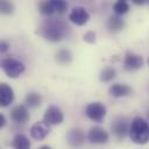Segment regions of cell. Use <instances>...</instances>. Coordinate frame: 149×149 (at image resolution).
Wrapping results in <instances>:
<instances>
[{
    "label": "cell",
    "instance_id": "obj_1",
    "mask_svg": "<svg viewBox=\"0 0 149 149\" xmlns=\"http://www.w3.org/2000/svg\"><path fill=\"white\" fill-rule=\"evenodd\" d=\"M129 137L136 144H146L149 142V123L141 116L132 120L129 128Z\"/></svg>",
    "mask_w": 149,
    "mask_h": 149
},
{
    "label": "cell",
    "instance_id": "obj_2",
    "mask_svg": "<svg viewBox=\"0 0 149 149\" xmlns=\"http://www.w3.org/2000/svg\"><path fill=\"white\" fill-rule=\"evenodd\" d=\"M66 27L57 20H47L38 29L40 34L50 42H58L63 38Z\"/></svg>",
    "mask_w": 149,
    "mask_h": 149
},
{
    "label": "cell",
    "instance_id": "obj_3",
    "mask_svg": "<svg viewBox=\"0 0 149 149\" xmlns=\"http://www.w3.org/2000/svg\"><path fill=\"white\" fill-rule=\"evenodd\" d=\"M1 69L9 78H17L24 72L26 66L21 61L16 58L6 57L1 61Z\"/></svg>",
    "mask_w": 149,
    "mask_h": 149
},
{
    "label": "cell",
    "instance_id": "obj_4",
    "mask_svg": "<svg viewBox=\"0 0 149 149\" xmlns=\"http://www.w3.org/2000/svg\"><path fill=\"white\" fill-rule=\"evenodd\" d=\"M106 113H107V109H106V106L101 102V101H94V102H91L86 106L85 108V114L86 116L94 121V122H100L105 119L106 116Z\"/></svg>",
    "mask_w": 149,
    "mask_h": 149
},
{
    "label": "cell",
    "instance_id": "obj_5",
    "mask_svg": "<svg viewBox=\"0 0 149 149\" xmlns=\"http://www.w3.org/2000/svg\"><path fill=\"white\" fill-rule=\"evenodd\" d=\"M64 120V114L63 112L55 105H50L47 107L44 115H43V121L49 125V126H55L62 123Z\"/></svg>",
    "mask_w": 149,
    "mask_h": 149
},
{
    "label": "cell",
    "instance_id": "obj_6",
    "mask_svg": "<svg viewBox=\"0 0 149 149\" xmlns=\"http://www.w3.org/2000/svg\"><path fill=\"white\" fill-rule=\"evenodd\" d=\"M143 57L132 51H127L123 57V66L127 71H136L143 66Z\"/></svg>",
    "mask_w": 149,
    "mask_h": 149
},
{
    "label": "cell",
    "instance_id": "obj_7",
    "mask_svg": "<svg viewBox=\"0 0 149 149\" xmlns=\"http://www.w3.org/2000/svg\"><path fill=\"white\" fill-rule=\"evenodd\" d=\"M69 20L76 26H84L90 20V13L81 6L73 7L69 14Z\"/></svg>",
    "mask_w": 149,
    "mask_h": 149
},
{
    "label": "cell",
    "instance_id": "obj_8",
    "mask_svg": "<svg viewBox=\"0 0 149 149\" xmlns=\"http://www.w3.org/2000/svg\"><path fill=\"white\" fill-rule=\"evenodd\" d=\"M129 128H130V125H128L127 119L122 116H118L112 123V132L118 140L125 139V136L129 134Z\"/></svg>",
    "mask_w": 149,
    "mask_h": 149
},
{
    "label": "cell",
    "instance_id": "obj_9",
    "mask_svg": "<svg viewBox=\"0 0 149 149\" xmlns=\"http://www.w3.org/2000/svg\"><path fill=\"white\" fill-rule=\"evenodd\" d=\"M108 133L101 127H92L87 133V140L94 144H104L108 141Z\"/></svg>",
    "mask_w": 149,
    "mask_h": 149
},
{
    "label": "cell",
    "instance_id": "obj_10",
    "mask_svg": "<svg viewBox=\"0 0 149 149\" xmlns=\"http://www.w3.org/2000/svg\"><path fill=\"white\" fill-rule=\"evenodd\" d=\"M66 141L71 147H74V148L83 146L84 142H85V133H84V130L78 128V127L71 128L66 133Z\"/></svg>",
    "mask_w": 149,
    "mask_h": 149
},
{
    "label": "cell",
    "instance_id": "obj_11",
    "mask_svg": "<svg viewBox=\"0 0 149 149\" xmlns=\"http://www.w3.org/2000/svg\"><path fill=\"white\" fill-rule=\"evenodd\" d=\"M50 133V126L47 125L44 121H37L30 127V136L34 140H43Z\"/></svg>",
    "mask_w": 149,
    "mask_h": 149
},
{
    "label": "cell",
    "instance_id": "obj_12",
    "mask_svg": "<svg viewBox=\"0 0 149 149\" xmlns=\"http://www.w3.org/2000/svg\"><path fill=\"white\" fill-rule=\"evenodd\" d=\"M10 119L16 123H24L29 120V112L27 109V106L24 105H16L10 109L9 113Z\"/></svg>",
    "mask_w": 149,
    "mask_h": 149
},
{
    "label": "cell",
    "instance_id": "obj_13",
    "mask_svg": "<svg viewBox=\"0 0 149 149\" xmlns=\"http://www.w3.org/2000/svg\"><path fill=\"white\" fill-rule=\"evenodd\" d=\"M13 100H14L13 88L6 83H1L0 84V105L2 107H7L9 104H12Z\"/></svg>",
    "mask_w": 149,
    "mask_h": 149
},
{
    "label": "cell",
    "instance_id": "obj_14",
    "mask_svg": "<svg viewBox=\"0 0 149 149\" xmlns=\"http://www.w3.org/2000/svg\"><path fill=\"white\" fill-rule=\"evenodd\" d=\"M132 87L127 84H113L108 88V93L114 98H121L127 97L132 93Z\"/></svg>",
    "mask_w": 149,
    "mask_h": 149
},
{
    "label": "cell",
    "instance_id": "obj_15",
    "mask_svg": "<svg viewBox=\"0 0 149 149\" xmlns=\"http://www.w3.org/2000/svg\"><path fill=\"white\" fill-rule=\"evenodd\" d=\"M14 149H30V141L24 134H16L12 141Z\"/></svg>",
    "mask_w": 149,
    "mask_h": 149
},
{
    "label": "cell",
    "instance_id": "obj_16",
    "mask_svg": "<svg viewBox=\"0 0 149 149\" xmlns=\"http://www.w3.org/2000/svg\"><path fill=\"white\" fill-rule=\"evenodd\" d=\"M24 104L29 108H36L42 104V97L37 92H29L24 98Z\"/></svg>",
    "mask_w": 149,
    "mask_h": 149
},
{
    "label": "cell",
    "instance_id": "obj_17",
    "mask_svg": "<svg viewBox=\"0 0 149 149\" xmlns=\"http://www.w3.org/2000/svg\"><path fill=\"white\" fill-rule=\"evenodd\" d=\"M125 27V22L123 20L118 16V15H112L108 17L107 20V28L111 31H120L121 29H123Z\"/></svg>",
    "mask_w": 149,
    "mask_h": 149
},
{
    "label": "cell",
    "instance_id": "obj_18",
    "mask_svg": "<svg viewBox=\"0 0 149 149\" xmlns=\"http://www.w3.org/2000/svg\"><path fill=\"white\" fill-rule=\"evenodd\" d=\"M72 61V54L69 49L66 48H62L57 51L56 54V62L61 65H65V64H69L70 62Z\"/></svg>",
    "mask_w": 149,
    "mask_h": 149
},
{
    "label": "cell",
    "instance_id": "obj_19",
    "mask_svg": "<svg viewBox=\"0 0 149 149\" xmlns=\"http://www.w3.org/2000/svg\"><path fill=\"white\" fill-rule=\"evenodd\" d=\"M115 76H116V71H115V69L112 68V66H106V68H104V69L100 71L99 78H100L101 81H104V83H108V81L113 80V79L115 78Z\"/></svg>",
    "mask_w": 149,
    "mask_h": 149
},
{
    "label": "cell",
    "instance_id": "obj_20",
    "mask_svg": "<svg viewBox=\"0 0 149 149\" xmlns=\"http://www.w3.org/2000/svg\"><path fill=\"white\" fill-rule=\"evenodd\" d=\"M129 8H130V7H129V3H128L127 1H125V0H118V1L113 5V12H114L115 15H118V16H121V15L128 13Z\"/></svg>",
    "mask_w": 149,
    "mask_h": 149
},
{
    "label": "cell",
    "instance_id": "obj_21",
    "mask_svg": "<svg viewBox=\"0 0 149 149\" xmlns=\"http://www.w3.org/2000/svg\"><path fill=\"white\" fill-rule=\"evenodd\" d=\"M38 10L43 15H52L56 12L55 7H54V3H52V0H50V1H41L40 5H38Z\"/></svg>",
    "mask_w": 149,
    "mask_h": 149
},
{
    "label": "cell",
    "instance_id": "obj_22",
    "mask_svg": "<svg viewBox=\"0 0 149 149\" xmlns=\"http://www.w3.org/2000/svg\"><path fill=\"white\" fill-rule=\"evenodd\" d=\"M0 10H1L2 14L10 15V14L14 13V5L10 1L2 0V1H0Z\"/></svg>",
    "mask_w": 149,
    "mask_h": 149
},
{
    "label": "cell",
    "instance_id": "obj_23",
    "mask_svg": "<svg viewBox=\"0 0 149 149\" xmlns=\"http://www.w3.org/2000/svg\"><path fill=\"white\" fill-rule=\"evenodd\" d=\"M52 3H54V7H55V10L57 14H64L66 12V8H68V2L64 1V0H52Z\"/></svg>",
    "mask_w": 149,
    "mask_h": 149
},
{
    "label": "cell",
    "instance_id": "obj_24",
    "mask_svg": "<svg viewBox=\"0 0 149 149\" xmlns=\"http://www.w3.org/2000/svg\"><path fill=\"white\" fill-rule=\"evenodd\" d=\"M95 38H97V35H95V33L93 30H88V31H86L84 34V41L90 43V44H93L95 42Z\"/></svg>",
    "mask_w": 149,
    "mask_h": 149
},
{
    "label": "cell",
    "instance_id": "obj_25",
    "mask_svg": "<svg viewBox=\"0 0 149 149\" xmlns=\"http://www.w3.org/2000/svg\"><path fill=\"white\" fill-rule=\"evenodd\" d=\"M8 48H9V43L7 41H1V43H0V50H1V52H6L8 50Z\"/></svg>",
    "mask_w": 149,
    "mask_h": 149
},
{
    "label": "cell",
    "instance_id": "obj_26",
    "mask_svg": "<svg viewBox=\"0 0 149 149\" xmlns=\"http://www.w3.org/2000/svg\"><path fill=\"white\" fill-rule=\"evenodd\" d=\"M6 125V118L3 114H0V128H2Z\"/></svg>",
    "mask_w": 149,
    "mask_h": 149
},
{
    "label": "cell",
    "instance_id": "obj_27",
    "mask_svg": "<svg viewBox=\"0 0 149 149\" xmlns=\"http://www.w3.org/2000/svg\"><path fill=\"white\" fill-rule=\"evenodd\" d=\"M133 3H135V5H143L144 0H133Z\"/></svg>",
    "mask_w": 149,
    "mask_h": 149
},
{
    "label": "cell",
    "instance_id": "obj_28",
    "mask_svg": "<svg viewBox=\"0 0 149 149\" xmlns=\"http://www.w3.org/2000/svg\"><path fill=\"white\" fill-rule=\"evenodd\" d=\"M38 149H51V148H50L49 146H41Z\"/></svg>",
    "mask_w": 149,
    "mask_h": 149
},
{
    "label": "cell",
    "instance_id": "obj_29",
    "mask_svg": "<svg viewBox=\"0 0 149 149\" xmlns=\"http://www.w3.org/2000/svg\"><path fill=\"white\" fill-rule=\"evenodd\" d=\"M147 63H148V66H149V57H148V59H147Z\"/></svg>",
    "mask_w": 149,
    "mask_h": 149
},
{
    "label": "cell",
    "instance_id": "obj_30",
    "mask_svg": "<svg viewBox=\"0 0 149 149\" xmlns=\"http://www.w3.org/2000/svg\"><path fill=\"white\" fill-rule=\"evenodd\" d=\"M148 116H149V113H148Z\"/></svg>",
    "mask_w": 149,
    "mask_h": 149
}]
</instances>
